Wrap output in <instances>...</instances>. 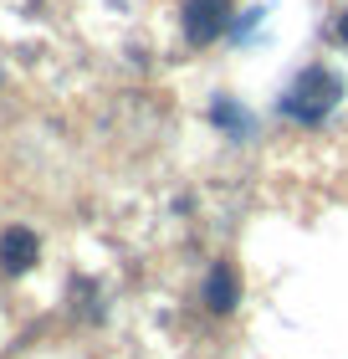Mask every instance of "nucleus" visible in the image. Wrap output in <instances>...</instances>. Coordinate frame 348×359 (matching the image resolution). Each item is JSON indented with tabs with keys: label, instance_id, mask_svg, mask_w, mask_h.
Segmentation results:
<instances>
[{
	"label": "nucleus",
	"instance_id": "nucleus-1",
	"mask_svg": "<svg viewBox=\"0 0 348 359\" xmlns=\"http://www.w3.org/2000/svg\"><path fill=\"white\" fill-rule=\"evenodd\" d=\"M343 97V83L333 72H323V67H307L297 83L281 93V113L297 123H323L328 113H333V103Z\"/></svg>",
	"mask_w": 348,
	"mask_h": 359
},
{
	"label": "nucleus",
	"instance_id": "nucleus-2",
	"mask_svg": "<svg viewBox=\"0 0 348 359\" xmlns=\"http://www.w3.org/2000/svg\"><path fill=\"white\" fill-rule=\"evenodd\" d=\"M230 26V0H190L185 6V36L190 41H215Z\"/></svg>",
	"mask_w": 348,
	"mask_h": 359
},
{
	"label": "nucleus",
	"instance_id": "nucleus-3",
	"mask_svg": "<svg viewBox=\"0 0 348 359\" xmlns=\"http://www.w3.org/2000/svg\"><path fill=\"white\" fill-rule=\"evenodd\" d=\"M0 262H6V272H26L36 262V236H31L26 226H11V231L0 236Z\"/></svg>",
	"mask_w": 348,
	"mask_h": 359
},
{
	"label": "nucleus",
	"instance_id": "nucleus-4",
	"mask_svg": "<svg viewBox=\"0 0 348 359\" xmlns=\"http://www.w3.org/2000/svg\"><path fill=\"white\" fill-rule=\"evenodd\" d=\"M205 303L215 308V313H230V308H236V277H230V267H210V277H205Z\"/></svg>",
	"mask_w": 348,
	"mask_h": 359
},
{
	"label": "nucleus",
	"instance_id": "nucleus-5",
	"mask_svg": "<svg viewBox=\"0 0 348 359\" xmlns=\"http://www.w3.org/2000/svg\"><path fill=\"white\" fill-rule=\"evenodd\" d=\"M215 118H221L225 128H236V134H246V128H251V123H246V113H236L230 103H215Z\"/></svg>",
	"mask_w": 348,
	"mask_h": 359
},
{
	"label": "nucleus",
	"instance_id": "nucleus-6",
	"mask_svg": "<svg viewBox=\"0 0 348 359\" xmlns=\"http://www.w3.org/2000/svg\"><path fill=\"white\" fill-rule=\"evenodd\" d=\"M338 36H343V41H348V15H343V21H338Z\"/></svg>",
	"mask_w": 348,
	"mask_h": 359
}]
</instances>
